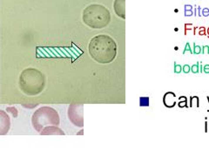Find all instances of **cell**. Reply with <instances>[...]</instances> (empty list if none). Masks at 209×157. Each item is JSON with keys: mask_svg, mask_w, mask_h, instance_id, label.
<instances>
[{"mask_svg": "<svg viewBox=\"0 0 209 157\" xmlns=\"http://www.w3.org/2000/svg\"><path fill=\"white\" fill-rule=\"evenodd\" d=\"M90 56L100 64H109L114 60L117 55V44L108 35H97L88 45Z\"/></svg>", "mask_w": 209, "mask_h": 157, "instance_id": "6da1fadb", "label": "cell"}, {"mask_svg": "<svg viewBox=\"0 0 209 157\" xmlns=\"http://www.w3.org/2000/svg\"><path fill=\"white\" fill-rule=\"evenodd\" d=\"M19 87L24 94L36 96L42 93L46 86L45 75L36 68H26L19 75Z\"/></svg>", "mask_w": 209, "mask_h": 157, "instance_id": "7a4b0ae2", "label": "cell"}, {"mask_svg": "<svg viewBox=\"0 0 209 157\" xmlns=\"http://www.w3.org/2000/svg\"><path fill=\"white\" fill-rule=\"evenodd\" d=\"M82 19L86 26L93 29H102L109 25L111 13L106 7L101 4H90L84 9Z\"/></svg>", "mask_w": 209, "mask_h": 157, "instance_id": "3957f363", "label": "cell"}, {"mask_svg": "<svg viewBox=\"0 0 209 157\" xmlns=\"http://www.w3.org/2000/svg\"><path fill=\"white\" fill-rule=\"evenodd\" d=\"M60 123L58 112L50 106H42L37 109L31 117V124L34 129L40 132L46 126H58Z\"/></svg>", "mask_w": 209, "mask_h": 157, "instance_id": "277c9868", "label": "cell"}, {"mask_svg": "<svg viewBox=\"0 0 209 157\" xmlns=\"http://www.w3.org/2000/svg\"><path fill=\"white\" fill-rule=\"evenodd\" d=\"M68 118L71 122L77 126L82 128L84 126L83 118V105L71 104L68 108Z\"/></svg>", "mask_w": 209, "mask_h": 157, "instance_id": "5b68a950", "label": "cell"}, {"mask_svg": "<svg viewBox=\"0 0 209 157\" xmlns=\"http://www.w3.org/2000/svg\"><path fill=\"white\" fill-rule=\"evenodd\" d=\"M11 128V120L6 112L0 110V135H5Z\"/></svg>", "mask_w": 209, "mask_h": 157, "instance_id": "8992f818", "label": "cell"}, {"mask_svg": "<svg viewBox=\"0 0 209 157\" xmlns=\"http://www.w3.org/2000/svg\"><path fill=\"white\" fill-rule=\"evenodd\" d=\"M113 8L117 16L123 19H126V0H114Z\"/></svg>", "mask_w": 209, "mask_h": 157, "instance_id": "52a82bcc", "label": "cell"}, {"mask_svg": "<svg viewBox=\"0 0 209 157\" xmlns=\"http://www.w3.org/2000/svg\"><path fill=\"white\" fill-rule=\"evenodd\" d=\"M41 135H65V133L62 129L58 128V126L51 125L45 127L39 132Z\"/></svg>", "mask_w": 209, "mask_h": 157, "instance_id": "ba28073f", "label": "cell"}, {"mask_svg": "<svg viewBox=\"0 0 209 157\" xmlns=\"http://www.w3.org/2000/svg\"><path fill=\"white\" fill-rule=\"evenodd\" d=\"M176 94L173 92H167L163 96V104L167 108H173L175 106L176 101H175Z\"/></svg>", "mask_w": 209, "mask_h": 157, "instance_id": "9c48e42d", "label": "cell"}, {"mask_svg": "<svg viewBox=\"0 0 209 157\" xmlns=\"http://www.w3.org/2000/svg\"><path fill=\"white\" fill-rule=\"evenodd\" d=\"M189 99H190V104H189L190 107H193L194 104H195L196 107H200V102H199V97L198 96H191Z\"/></svg>", "mask_w": 209, "mask_h": 157, "instance_id": "30bf717a", "label": "cell"}, {"mask_svg": "<svg viewBox=\"0 0 209 157\" xmlns=\"http://www.w3.org/2000/svg\"><path fill=\"white\" fill-rule=\"evenodd\" d=\"M180 101L178 103V106L180 108H183V107H188V105H187V98L186 96H180L179 98Z\"/></svg>", "mask_w": 209, "mask_h": 157, "instance_id": "8fae6325", "label": "cell"}, {"mask_svg": "<svg viewBox=\"0 0 209 157\" xmlns=\"http://www.w3.org/2000/svg\"><path fill=\"white\" fill-rule=\"evenodd\" d=\"M140 106H149V97H140L139 98Z\"/></svg>", "mask_w": 209, "mask_h": 157, "instance_id": "7c38bea8", "label": "cell"}, {"mask_svg": "<svg viewBox=\"0 0 209 157\" xmlns=\"http://www.w3.org/2000/svg\"><path fill=\"white\" fill-rule=\"evenodd\" d=\"M191 72L194 74L200 73V62H197V64H194L191 66Z\"/></svg>", "mask_w": 209, "mask_h": 157, "instance_id": "4fadbf2b", "label": "cell"}, {"mask_svg": "<svg viewBox=\"0 0 209 157\" xmlns=\"http://www.w3.org/2000/svg\"><path fill=\"white\" fill-rule=\"evenodd\" d=\"M174 74H180L182 72V66L180 65L176 64V62H174V69H173Z\"/></svg>", "mask_w": 209, "mask_h": 157, "instance_id": "5bb4252c", "label": "cell"}, {"mask_svg": "<svg viewBox=\"0 0 209 157\" xmlns=\"http://www.w3.org/2000/svg\"><path fill=\"white\" fill-rule=\"evenodd\" d=\"M201 53V46L195 45V43H193V54H200Z\"/></svg>", "mask_w": 209, "mask_h": 157, "instance_id": "9a60e30c", "label": "cell"}, {"mask_svg": "<svg viewBox=\"0 0 209 157\" xmlns=\"http://www.w3.org/2000/svg\"><path fill=\"white\" fill-rule=\"evenodd\" d=\"M189 52L190 54H193V51H192V48H191V46H190V44L187 42V43H186V46H185V50H184V52H183V54H186V52Z\"/></svg>", "mask_w": 209, "mask_h": 157, "instance_id": "2e32d148", "label": "cell"}, {"mask_svg": "<svg viewBox=\"0 0 209 157\" xmlns=\"http://www.w3.org/2000/svg\"><path fill=\"white\" fill-rule=\"evenodd\" d=\"M182 72L184 74H189L191 72V66L189 65H184L182 66Z\"/></svg>", "mask_w": 209, "mask_h": 157, "instance_id": "e0dca14e", "label": "cell"}, {"mask_svg": "<svg viewBox=\"0 0 209 157\" xmlns=\"http://www.w3.org/2000/svg\"><path fill=\"white\" fill-rule=\"evenodd\" d=\"M199 35H200V36H204V35H207V32H206V28L205 27H200V29H199Z\"/></svg>", "mask_w": 209, "mask_h": 157, "instance_id": "ac0fdd59", "label": "cell"}, {"mask_svg": "<svg viewBox=\"0 0 209 157\" xmlns=\"http://www.w3.org/2000/svg\"><path fill=\"white\" fill-rule=\"evenodd\" d=\"M201 52L203 54H209V46H204L201 48Z\"/></svg>", "mask_w": 209, "mask_h": 157, "instance_id": "d6986e66", "label": "cell"}, {"mask_svg": "<svg viewBox=\"0 0 209 157\" xmlns=\"http://www.w3.org/2000/svg\"><path fill=\"white\" fill-rule=\"evenodd\" d=\"M203 72H204L205 74H209V65H205V66H203Z\"/></svg>", "mask_w": 209, "mask_h": 157, "instance_id": "ffe728a7", "label": "cell"}, {"mask_svg": "<svg viewBox=\"0 0 209 157\" xmlns=\"http://www.w3.org/2000/svg\"><path fill=\"white\" fill-rule=\"evenodd\" d=\"M200 73H201L202 74V71H203V66H202V64H200Z\"/></svg>", "mask_w": 209, "mask_h": 157, "instance_id": "44dd1931", "label": "cell"}, {"mask_svg": "<svg viewBox=\"0 0 209 157\" xmlns=\"http://www.w3.org/2000/svg\"><path fill=\"white\" fill-rule=\"evenodd\" d=\"M205 124H206V127H205V132L207 133V132H208V122H206Z\"/></svg>", "mask_w": 209, "mask_h": 157, "instance_id": "7402d4cb", "label": "cell"}, {"mask_svg": "<svg viewBox=\"0 0 209 157\" xmlns=\"http://www.w3.org/2000/svg\"><path fill=\"white\" fill-rule=\"evenodd\" d=\"M207 35H208V38L209 39V27L208 28V30H207Z\"/></svg>", "mask_w": 209, "mask_h": 157, "instance_id": "603a6c76", "label": "cell"}, {"mask_svg": "<svg viewBox=\"0 0 209 157\" xmlns=\"http://www.w3.org/2000/svg\"><path fill=\"white\" fill-rule=\"evenodd\" d=\"M207 99H208V103H209V96H207ZM208 112H209V109L208 110Z\"/></svg>", "mask_w": 209, "mask_h": 157, "instance_id": "cb8c5ba5", "label": "cell"}]
</instances>
